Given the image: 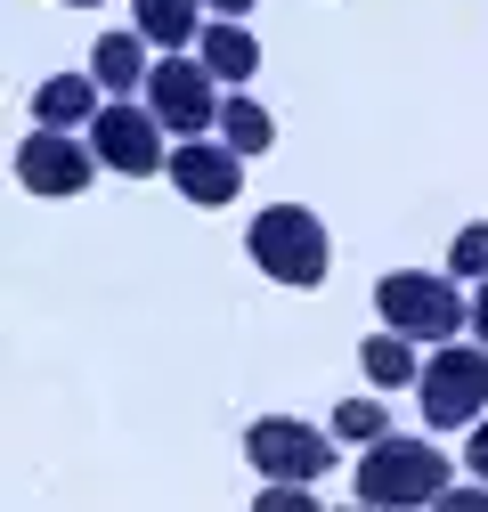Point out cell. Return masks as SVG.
<instances>
[{"instance_id":"cell-9","label":"cell","mask_w":488,"mask_h":512,"mask_svg":"<svg viewBox=\"0 0 488 512\" xmlns=\"http://www.w3.org/2000/svg\"><path fill=\"white\" fill-rule=\"evenodd\" d=\"M171 187H179L188 204L220 212V204L244 196V155H236L228 139H179V147H171Z\"/></svg>"},{"instance_id":"cell-10","label":"cell","mask_w":488,"mask_h":512,"mask_svg":"<svg viewBox=\"0 0 488 512\" xmlns=\"http://www.w3.org/2000/svg\"><path fill=\"white\" fill-rule=\"evenodd\" d=\"M147 33H106L98 49H90V74H98V90H114V98H131V90H147Z\"/></svg>"},{"instance_id":"cell-16","label":"cell","mask_w":488,"mask_h":512,"mask_svg":"<svg viewBox=\"0 0 488 512\" xmlns=\"http://www.w3.org/2000/svg\"><path fill=\"white\" fill-rule=\"evenodd\" d=\"M391 423H383V399H342L334 407V439H350V447H366V439H383Z\"/></svg>"},{"instance_id":"cell-13","label":"cell","mask_w":488,"mask_h":512,"mask_svg":"<svg viewBox=\"0 0 488 512\" xmlns=\"http://www.w3.org/2000/svg\"><path fill=\"white\" fill-rule=\"evenodd\" d=\"M358 374L375 382V391H407V382H415L423 366H415L407 334H391V326H383V334H366V342H358Z\"/></svg>"},{"instance_id":"cell-7","label":"cell","mask_w":488,"mask_h":512,"mask_svg":"<svg viewBox=\"0 0 488 512\" xmlns=\"http://www.w3.org/2000/svg\"><path fill=\"white\" fill-rule=\"evenodd\" d=\"M244 456H253L261 480H326V431L318 423H293V415H261L244 431Z\"/></svg>"},{"instance_id":"cell-2","label":"cell","mask_w":488,"mask_h":512,"mask_svg":"<svg viewBox=\"0 0 488 512\" xmlns=\"http://www.w3.org/2000/svg\"><path fill=\"white\" fill-rule=\"evenodd\" d=\"M244 252L261 261V277H277L293 293L326 285V269H334V236H326V220L310 204H269L253 228H244Z\"/></svg>"},{"instance_id":"cell-4","label":"cell","mask_w":488,"mask_h":512,"mask_svg":"<svg viewBox=\"0 0 488 512\" xmlns=\"http://www.w3.org/2000/svg\"><path fill=\"white\" fill-rule=\"evenodd\" d=\"M415 391H423V423H432V431H472L488 415V350L440 342L432 366L415 374Z\"/></svg>"},{"instance_id":"cell-1","label":"cell","mask_w":488,"mask_h":512,"mask_svg":"<svg viewBox=\"0 0 488 512\" xmlns=\"http://www.w3.org/2000/svg\"><path fill=\"white\" fill-rule=\"evenodd\" d=\"M358 504H440L456 488V464L440 456L432 439H407V431H383V439H366V456H358Z\"/></svg>"},{"instance_id":"cell-5","label":"cell","mask_w":488,"mask_h":512,"mask_svg":"<svg viewBox=\"0 0 488 512\" xmlns=\"http://www.w3.org/2000/svg\"><path fill=\"white\" fill-rule=\"evenodd\" d=\"M212 66L204 57H188V49H171L163 66L147 74V106H155V122L163 131H179V139H204V131H220V98H212Z\"/></svg>"},{"instance_id":"cell-6","label":"cell","mask_w":488,"mask_h":512,"mask_svg":"<svg viewBox=\"0 0 488 512\" xmlns=\"http://www.w3.org/2000/svg\"><path fill=\"white\" fill-rule=\"evenodd\" d=\"M90 147H98V163H106V171H122V179L171 171V147H163V122H155V106H131V98L98 106V122H90Z\"/></svg>"},{"instance_id":"cell-22","label":"cell","mask_w":488,"mask_h":512,"mask_svg":"<svg viewBox=\"0 0 488 512\" xmlns=\"http://www.w3.org/2000/svg\"><path fill=\"white\" fill-rule=\"evenodd\" d=\"M66 9H98V0H66Z\"/></svg>"},{"instance_id":"cell-3","label":"cell","mask_w":488,"mask_h":512,"mask_svg":"<svg viewBox=\"0 0 488 512\" xmlns=\"http://www.w3.org/2000/svg\"><path fill=\"white\" fill-rule=\"evenodd\" d=\"M375 309H383V326L407 334V342H456V326H472V301L456 293V277H432V269L375 277Z\"/></svg>"},{"instance_id":"cell-8","label":"cell","mask_w":488,"mask_h":512,"mask_svg":"<svg viewBox=\"0 0 488 512\" xmlns=\"http://www.w3.org/2000/svg\"><path fill=\"white\" fill-rule=\"evenodd\" d=\"M90 171H98V147H82L74 131H49V122L25 131V147H17V179L33 187V196H57V204L82 196Z\"/></svg>"},{"instance_id":"cell-15","label":"cell","mask_w":488,"mask_h":512,"mask_svg":"<svg viewBox=\"0 0 488 512\" xmlns=\"http://www.w3.org/2000/svg\"><path fill=\"white\" fill-rule=\"evenodd\" d=\"M220 139H228L236 155H269V147H277V122H269V106H253V98H228V106H220Z\"/></svg>"},{"instance_id":"cell-20","label":"cell","mask_w":488,"mask_h":512,"mask_svg":"<svg viewBox=\"0 0 488 512\" xmlns=\"http://www.w3.org/2000/svg\"><path fill=\"white\" fill-rule=\"evenodd\" d=\"M472 334L488 342V277H480V293H472Z\"/></svg>"},{"instance_id":"cell-21","label":"cell","mask_w":488,"mask_h":512,"mask_svg":"<svg viewBox=\"0 0 488 512\" xmlns=\"http://www.w3.org/2000/svg\"><path fill=\"white\" fill-rule=\"evenodd\" d=\"M204 9H212V17H244V9H253V0H204Z\"/></svg>"},{"instance_id":"cell-11","label":"cell","mask_w":488,"mask_h":512,"mask_svg":"<svg viewBox=\"0 0 488 512\" xmlns=\"http://www.w3.org/2000/svg\"><path fill=\"white\" fill-rule=\"evenodd\" d=\"M33 122H49V131L98 122V74H49V82L33 90Z\"/></svg>"},{"instance_id":"cell-17","label":"cell","mask_w":488,"mask_h":512,"mask_svg":"<svg viewBox=\"0 0 488 512\" xmlns=\"http://www.w3.org/2000/svg\"><path fill=\"white\" fill-rule=\"evenodd\" d=\"M448 261H456V277H488V220H472V228H456V244H448Z\"/></svg>"},{"instance_id":"cell-12","label":"cell","mask_w":488,"mask_h":512,"mask_svg":"<svg viewBox=\"0 0 488 512\" xmlns=\"http://www.w3.org/2000/svg\"><path fill=\"white\" fill-rule=\"evenodd\" d=\"M196 57H204V66H212L220 82H244V74L261 66V41L244 33V17H212V25L196 33Z\"/></svg>"},{"instance_id":"cell-18","label":"cell","mask_w":488,"mask_h":512,"mask_svg":"<svg viewBox=\"0 0 488 512\" xmlns=\"http://www.w3.org/2000/svg\"><path fill=\"white\" fill-rule=\"evenodd\" d=\"M310 480H261V512H310Z\"/></svg>"},{"instance_id":"cell-14","label":"cell","mask_w":488,"mask_h":512,"mask_svg":"<svg viewBox=\"0 0 488 512\" xmlns=\"http://www.w3.org/2000/svg\"><path fill=\"white\" fill-rule=\"evenodd\" d=\"M139 33L155 49H196V0H139Z\"/></svg>"},{"instance_id":"cell-19","label":"cell","mask_w":488,"mask_h":512,"mask_svg":"<svg viewBox=\"0 0 488 512\" xmlns=\"http://www.w3.org/2000/svg\"><path fill=\"white\" fill-rule=\"evenodd\" d=\"M464 464H472V472H480V480H488V415H480V423H472V447H464Z\"/></svg>"}]
</instances>
